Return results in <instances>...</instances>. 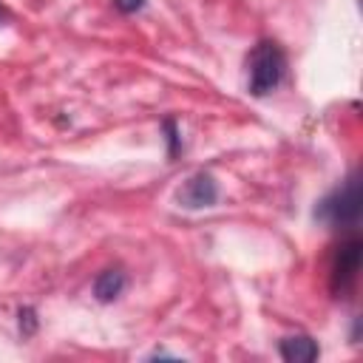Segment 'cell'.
Wrapping results in <instances>:
<instances>
[{"label":"cell","mask_w":363,"mask_h":363,"mask_svg":"<svg viewBox=\"0 0 363 363\" xmlns=\"http://www.w3.org/2000/svg\"><path fill=\"white\" fill-rule=\"evenodd\" d=\"M281 357L286 363H312L318 357V343L306 335H292L281 340Z\"/></svg>","instance_id":"5"},{"label":"cell","mask_w":363,"mask_h":363,"mask_svg":"<svg viewBox=\"0 0 363 363\" xmlns=\"http://www.w3.org/2000/svg\"><path fill=\"white\" fill-rule=\"evenodd\" d=\"M113 3H116V9H119V11H125V14L139 11V9L145 6V0H113Z\"/></svg>","instance_id":"7"},{"label":"cell","mask_w":363,"mask_h":363,"mask_svg":"<svg viewBox=\"0 0 363 363\" xmlns=\"http://www.w3.org/2000/svg\"><path fill=\"white\" fill-rule=\"evenodd\" d=\"M0 17H3V14H0Z\"/></svg>","instance_id":"9"},{"label":"cell","mask_w":363,"mask_h":363,"mask_svg":"<svg viewBox=\"0 0 363 363\" xmlns=\"http://www.w3.org/2000/svg\"><path fill=\"white\" fill-rule=\"evenodd\" d=\"M281 77H284V51L269 40L258 43L250 54V91L255 96H264L272 88H278Z\"/></svg>","instance_id":"1"},{"label":"cell","mask_w":363,"mask_h":363,"mask_svg":"<svg viewBox=\"0 0 363 363\" xmlns=\"http://www.w3.org/2000/svg\"><path fill=\"white\" fill-rule=\"evenodd\" d=\"M20 320H26V332H34V312L31 309H20Z\"/></svg>","instance_id":"8"},{"label":"cell","mask_w":363,"mask_h":363,"mask_svg":"<svg viewBox=\"0 0 363 363\" xmlns=\"http://www.w3.org/2000/svg\"><path fill=\"white\" fill-rule=\"evenodd\" d=\"M122 289H125V275H122L119 269H105V272L94 281V295H96L102 303L119 298Z\"/></svg>","instance_id":"6"},{"label":"cell","mask_w":363,"mask_h":363,"mask_svg":"<svg viewBox=\"0 0 363 363\" xmlns=\"http://www.w3.org/2000/svg\"><path fill=\"white\" fill-rule=\"evenodd\" d=\"M315 216L326 224H354L357 216H360V187H357V179L349 176L343 187H337L332 196H326Z\"/></svg>","instance_id":"2"},{"label":"cell","mask_w":363,"mask_h":363,"mask_svg":"<svg viewBox=\"0 0 363 363\" xmlns=\"http://www.w3.org/2000/svg\"><path fill=\"white\" fill-rule=\"evenodd\" d=\"M357 267H360V241L349 238L346 244H340V252H337V261H335V272H332L335 292H346L349 289V284L357 275Z\"/></svg>","instance_id":"4"},{"label":"cell","mask_w":363,"mask_h":363,"mask_svg":"<svg viewBox=\"0 0 363 363\" xmlns=\"http://www.w3.org/2000/svg\"><path fill=\"white\" fill-rule=\"evenodd\" d=\"M176 199H179V204L187 207V210H201V207L216 204V199H218V184H216V179H213L210 173H196V176H190V179L182 184V190L176 193Z\"/></svg>","instance_id":"3"}]
</instances>
